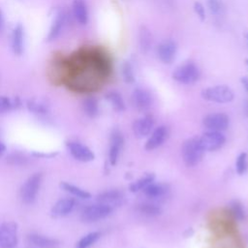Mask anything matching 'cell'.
Returning <instances> with one entry per match:
<instances>
[{"label":"cell","instance_id":"obj_1","mask_svg":"<svg viewBox=\"0 0 248 248\" xmlns=\"http://www.w3.org/2000/svg\"><path fill=\"white\" fill-rule=\"evenodd\" d=\"M63 65L67 70L69 84L81 91L98 88L112 71L109 55L99 47L82 48L64 61Z\"/></svg>","mask_w":248,"mask_h":248},{"label":"cell","instance_id":"obj_2","mask_svg":"<svg viewBox=\"0 0 248 248\" xmlns=\"http://www.w3.org/2000/svg\"><path fill=\"white\" fill-rule=\"evenodd\" d=\"M204 149L202 148L199 138L194 137L184 141L182 146V157L187 167L197 166L202 159Z\"/></svg>","mask_w":248,"mask_h":248},{"label":"cell","instance_id":"obj_3","mask_svg":"<svg viewBox=\"0 0 248 248\" xmlns=\"http://www.w3.org/2000/svg\"><path fill=\"white\" fill-rule=\"evenodd\" d=\"M171 77L178 83L191 85L199 80L201 77V70L196 63L192 61H187L179 65L172 72Z\"/></svg>","mask_w":248,"mask_h":248},{"label":"cell","instance_id":"obj_4","mask_svg":"<svg viewBox=\"0 0 248 248\" xmlns=\"http://www.w3.org/2000/svg\"><path fill=\"white\" fill-rule=\"evenodd\" d=\"M202 97L208 102L217 104H227L233 100L234 93L228 85H214L204 88L202 91Z\"/></svg>","mask_w":248,"mask_h":248},{"label":"cell","instance_id":"obj_5","mask_svg":"<svg viewBox=\"0 0 248 248\" xmlns=\"http://www.w3.org/2000/svg\"><path fill=\"white\" fill-rule=\"evenodd\" d=\"M42 173L36 172L29 176L20 189V197L23 202L32 203L35 202L41 183H42Z\"/></svg>","mask_w":248,"mask_h":248},{"label":"cell","instance_id":"obj_6","mask_svg":"<svg viewBox=\"0 0 248 248\" xmlns=\"http://www.w3.org/2000/svg\"><path fill=\"white\" fill-rule=\"evenodd\" d=\"M113 209L106 204L97 202L86 206L80 215V218L85 223H93L105 219L111 214Z\"/></svg>","mask_w":248,"mask_h":248},{"label":"cell","instance_id":"obj_7","mask_svg":"<svg viewBox=\"0 0 248 248\" xmlns=\"http://www.w3.org/2000/svg\"><path fill=\"white\" fill-rule=\"evenodd\" d=\"M199 140L204 151H216L223 147L226 142V137L222 132L210 130L202 133Z\"/></svg>","mask_w":248,"mask_h":248},{"label":"cell","instance_id":"obj_8","mask_svg":"<svg viewBox=\"0 0 248 248\" xmlns=\"http://www.w3.org/2000/svg\"><path fill=\"white\" fill-rule=\"evenodd\" d=\"M17 225L5 222L0 226V248H14L17 244Z\"/></svg>","mask_w":248,"mask_h":248},{"label":"cell","instance_id":"obj_9","mask_svg":"<svg viewBox=\"0 0 248 248\" xmlns=\"http://www.w3.org/2000/svg\"><path fill=\"white\" fill-rule=\"evenodd\" d=\"M66 145L70 154L79 162L87 163L95 159V155L93 151L88 146H86L85 144L79 141L70 140V141H67Z\"/></svg>","mask_w":248,"mask_h":248},{"label":"cell","instance_id":"obj_10","mask_svg":"<svg viewBox=\"0 0 248 248\" xmlns=\"http://www.w3.org/2000/svg\"><path fill=\"white\" fill-rule=\"evenodd\" d=\"M230 123V118L226 113L215 112L209 113L202 119V125L210 131L223 132L227 130Z\"/></svg>","mask_w":248,"mask_h":248},{"label":"cell","instance_id":"obj_11","mask_svg":"<svg viewBox=\"0 0 248 248\" xmlns=\"http://www.w3.org/2000/svg\"><path fill=\"white\" fill-rule=\"evenodd\" d=\"M156 52L164 64H171L177 53V45L172 40H165L157 46Z\"/></svg>","mask_w":248,"mask_h":248},{"label":"cell","instance_id":"obj_12","mask_svg":"<svg viewBox=\"0 0 248 248\" xmlns=\"http://www.w3.org/2000/svg\"><path fill=\"white\" fill-rule=\"evenodd\" d=\"M124 143V139L121 132L117 129L113 130L109 139L108 162L111 166H115Z\"/></svg>","mask_w":248,"mask_h":248},{"label":"cell","instance_id":"obj_13","mask_svg":"<svg viewBox=\"0 0 248 248\" xmlns=\"http://www.w3.org/2000/svg\"><path fill=\"white\" fill-rule=\"evenodd\" d=\"M154 124L155 121L151 115H145L143 117L136 119L132 126L134 135L138 139H142L146 136H149L153 131Z\"/></svg>","mask_w":248,"mask_h":248},{"label":"cell","instance_id":"obj_14","mask_svg":"<svg viewBox=\"0 0 248 248\" xmlns=\"http://www.w3.org/2000/svg\"><path fill=\"white\" fill-rule=\"evenodd\" d=\"M168 136H169V130L166 126L161 125L155 128L149 135L144 144V148L148 151H152L158 148L165 142V140L168 139Z\"/></svg>","mask_w":248,"mask_h":248},{"label":"cell","instance_id":"obj_15","mask_svg":"<svg viewBox=\"0 0 248 248\" xmlns=\"http://www.w3.org/2000/svg\"><path fill=\"white\" fill-rule=\"evenodd\" d=\"M96 201L97 202L106 204L114 209L115 207H118L123 204L125 197L123 193L118 190H108L99 194L96 198Z\"/></svg>","mask_w":248,"mask_h":248},{"label":"cell","instance_id":"obj_16","mask_svg":"<svg viewBox=\"0 0 248 248\" xmlns=\"http://www.w3.org/2000/svg\"><path fill=\"white\" fill-rule=\"evenodd\" d=\"M132 103L137 109L144 111L150 108L152 97L147 90L138 87L132 93Z\"/></svg>","mask_w":248,"mask_h":248},{"label":"cell","instance_id":"obj_17","mask_svg":"<svg viewBox=\"0 0 248 248\" xmlns=\"http://www.w3.org/2000/svg\"><path fill=\"white\" fill-rule=\"evenodd\" d=\"M76 206V201L73 198H65L57 201L50 210L52 217L61 218L69 215Z\"/></svg>","mask_w":248,"mask_h":248},{"label":"cell","instance_id":"obj_18","mask_svg":"<svg viewBox=\"0 0 248 248\" xmlns=\"http://www.w3.org/2000/svg\"><path fill=\"white\" fill-rule=\"evenodd\" d=\"M11 46L16 55H21L24 51V28L21 23L16 24L12 31Z\"/></svg>","mask_w":248,"mask_h":248},{"label":"cell","instance_id":"obj_19","mask_svg":"<svg viewBox=\"0 0 248 248\" xmlns=\"http://www.w3.org/2000/svg\"><path fill=\"white\" fill-rule=\"evenodd\" d=\"M27 239L29 243L40 248H57L60 245L58 239L39 233H30L27 236Z\"/></svg>","mask_w":248,"mask_h":248},{"label":"cell","instance_id":"obj_20","mask_svg":"<svg viewBox=\"0 0 248 248\" xmlns=\"http://www.w3.org/2000/svg\"><path fill=\"white\" fill-rule=\"evenodd\" d=\"M65 21H66V16H65L64 12H62V11L58 12L55 15V17L52 20V23L50 25L48 34L46 36V41L47 42H52L60 36V34L63 30Z\"/></svg>","mask_w":248,"mask_h":248},{"label":"cell","instance_id":"obj_21","mask_svg":"<svg viewBox=\"0 0 248 248\" xmlns=\"http://www.w3.org/2000/svg\"><path fill=\"white\" fill-rule=\"evenodd\" d=\"M73 15L79 24L85 25L88 22V8L85 0L73 1Z\"/></svg>","mask_w":248,"mask_h":248},{"label":"cell","instance_id":"obj_22","mask_svg":"<svg viewBox=\"0 0 248 248\" xmlns=\"http://www.w3.org/2000/svg\"><path fill=\"white\" fill-rule=\"evenodd\" d=\"M144 194L149 199L155 200V199H161L167 195L169 192V188L166 184L163 183H155L152 182L149 185H147L145 188L141 190Z\"/></svg>","mask_w":248,"mask_h":248},{"label":"cell","instance_id":"obj_23","mask_svg":"<svg viewBox=\"0 0 248 248\" xmlns=\"http://www.w3.org/2000/svg\"><path fill=\"white\" fill-rule=\"evenodd\" d=\"M105 98L108 101V103L111 105V107L113 108L114 110L118 111V112H122L125 110L126 106H125V102L121 96L120 93H118L117 91H108V93H106Z\"/></svg>","mask_w":248,"mask_h":248},{"label":"cell","instance_id":"obj_24","mask_svg":"<svg viewBox=\"0 0 248 248\" xmlns=\"http://www.w3.org/2000/svg\"><path fill=\"white\" fill-rule=\"evenodd\" d=\"M154 180H155V174L154 173H152V172L145 173L140 178L132 182L129 185V190L132 193H138V192L141 191L143 188H145L147 185H149L150 183L154 182Z\"/></svg>","mask_w":248,"mask_h":248},{"label":"cell","instance_id":"obj_25","mask_svg":"<svg viewBox=\"0 0 248 248\" xmlns=\"http://www.w3.org/2000/svg\"><path fill=\"white\" fill-rule=\"evenodd\" d=\"M139 43L142 52H147L152 46V34L146 26H141L139 32Z\"/></svg>","mask_w":248,"mask_h":248},{"label":"cell","instance_id":"obj_26","mask_svg":"<svg viewBox=\"0 0 248 248\" xmlns=\"http://www.w3.org/2000/svg\"><path fill=\"white\" fill-rule=\"evenodd\" d=\"M60 187H61L64 191H66V192H68V193L72 194L73 196L78 197V198H79V199L86 200V199L91 198V194H90L89 192H87V191H85V190L81 189L80 187H78V186H76V185H74V184H71V183H69V182L62 181V182L60 183Z\"/></svg>","mask_w":248,"mask_h":248},{"label":"cell","instance_id":"obj_27","mask_svg":"<svg viewBox=\"0 0 248 248\" xmlns=\"http://www.w3.org/2000/svg\"><path fill=\"white\" fill-rule=\"evenodd\" d=\"M82 108L85 114L91 118H94L99 113L98 101L94 97H87L82 103Z\"/></svg>","mask_w":248,"mask_h":248},{"label":"cell","instance_id":"obj_28","mask_svg":"<svg viewBox=\"0 0 248 248\" xmlns=\"http://www.w3.org/2000/svg\"><path fill=\"white\" fill-rule=\"evenodd\" d=\"M20 105L21 102L17 97L11 99L7 96H0V113H4L12 109L17 108L20 107Z\"/></svg>","mask_w":248,"mask_h":248},{"label":"cell","instance_id":"obj_29","mask_svg":"<svg viewBox=\"0 0 248 248\" xmlns=\"http://www.w3.org/2000/svg\"><path fill=\"white\" fill-rule=\"evenodd\" d=\"M137 210L142 213L143 215H146L149 217L157 216L162 212V208L158 204L151 203V202H142L138 204Z\"/></svg>","mask_w":248,"mask_h":248},{"label":"cell","instance_id":"obj_30","mask_svg":"<svg viewBox=\"0 0 248 248\" xmlns=\"http://www.w3.org/2000/svg\"><path fill=\"white\" fill-rule=\"evenodd\" d=\"M101 237L100 232H91L82 236L76 244V248H89Z\"/></svg>","mask_w":248,"mask_h":248},{"label":"cell","instance_id":"obj_31","mask_svg":"<svg viewBox=\"0 0 248 248\" xmlns=\"http://www.w3.org/2000/svg\"><path fill=\"white\" fill-rule=\"evenodd\" d=\"M27 108L37 114H46L48 111L47 105L40 100L37 99H30L27 101Z\"/></svg>","mask_w":248,"mask_h":248},{"label":"cell","instance_id":"obj_32","mask_svg":"<svg viewBox=\"0 0 248 248\" xmlns=\"http://www.w3.org/2000/svg\"><path fill=\"white\" fill-rule=\"evenodd\" d=\"M248 169V156L246 152H241L235 160V170L237 174L242 175Z\"/></svg>","mask_w":248,"mask_h":248},{"label":"cell","instance_id":"obj_33","mask_svg":"<svg viewBox=\"0 0 248 248\" xmlns=\"http://www.w3.org/2000/svg\"><path fill=\"white\" fill-rule=\"evenodd\" d=\"M122 77L126 83H134L135 82V75L133 66L129 61H125L122 64Z\"/></svg>","mask_w":248,"mask_h":248},{"label":"cell","instance_id":"obj_34","mask_svg":"<svg viewBox=\"0 0 248 248\" xmlns=\"http://www.w3.org/2000/svg\"><path fill=\"white\" fill-rule=\"evenodd\" d=\"M207 7L211 14L220 16L224 12V4L222 0H207Z\"/></svg>","mask_w":248,"mask_h":248},{"label":"cell","instance_id":"obj_35","mask_svg":"<svg viewBox=\"0 0 248 248\" xmlns=\"http://www.w3.org/2000/svg\"><path fill=\"white\" fill-rule=\"evenodd\" d=\"M230 208L232 213L233 214V216L237 219L242 221L245 218V212L244 209L242 207V204L238 202V201H233L232 202V203L230 204Z\"/></svg>","mask_w":248,"mask_h":248},{"label":"cell","instance_id":"obj_36","mask_svg":"<svg viewBox=\"0 0 248 248\" xmlns=\"http://www.w3.org/2000/svg\"><path fill=\"white\" fill-rule=\"evenodd\" d=\"M194 11L196 13V15L198 16V17L203 21L205 19V10H204V7L202 3L200 2H195L194 3Z\"/></svg>","mask_w":248,"mask_h":248},{"label":"cell","instance_id":"obj_37","mask_svg":"<svg viewBox=\"0 0 248 248\" xmlns=\"http://www.w3.org/2000/svg\"><path fill=\"white\" fill-rule=\"evenodd\" d=\"M36 157H46V158H51L53 156H55L57 153H33Z\"/></svg>","mask_w":248,"mask_h":248},{"label":"cell","instance_id":"obj_38","mask_svg":"<svg viewBox=\"0 0 248 248\" xmlns=\"http://www.w3.org/2000/svg\"><path fill=\"white\" fill-rule=\"evenodd\" d=\"M240 82H241L242 86L244 87V89L246 90V92L248 93V78L247 77H242L240 78Z\"/></svg>","mask_w":248,"mask_h":248},{"label":"cell","instance_id":"obj_39","mask_svg":"<svg viewBox=\"0 0 248 248\" xmlns=\"http://www.w3.org/2000/svg\"><path fill=\"white\" fill-rule=\"evenodd\" d=\"M3 25H4V15H3V12H2V10L0 8V32H1L2 28H3Z\"/></svg>","mask_w":248,"mask_h":248},{"label":"cell","instance_id":"obj_40","mask_svg":"<svg viewBox=\"0 0 248 248\" xmlns=\"http://www.w3.org/2000/svg\"><path fill=\"white\" fill-rule=\"evenodd\" d=\"M5 151H6V146H5V144L0 141V157L4 154Z\"/></svg>","mask_w":248,"mask_h":248},{"label":"cell","instance_id":"obj_41","mask_svg":"<svg viewBox=\"0 0 248 248\" xmlns=\"http://www.w3.org/2000/svg\"><path fill=\"white\" fill-rule=\"evenodd\" d=\"M243 109H244V113L246 115V117L248 118V100L245 101L244 103V107H243Z\"/></svg>","mask_w":248,"mask_h":248},{"label":"cell","instance_id":"obj_42","mask_svg":"<svg viewBox=\"0 0 248 248\" xmlns=\"http://www.w3.org/2000/svg\"><path fill=\"white\" fill-rule=\"evenodd\" d=\"M244 38H245V40H246V42H247V44H248V33H245V34H244Z\"/></svg>","mask_w":248,"mask_h":248},{"label":"cell","instance_id":"obj_43","mask_svg":"<svg viewBox=\"0 0 248 248\" xmlns=\"http://www.w3.org/2000/svg\"><path fill=\"white\" fill-rule=\"evenodd\" d=\"M244 62H245V64H246V66L248 67V58H246L245 60H244Z\"/></svg>","mask_w":248,"mask_h":248}]
</instances>
